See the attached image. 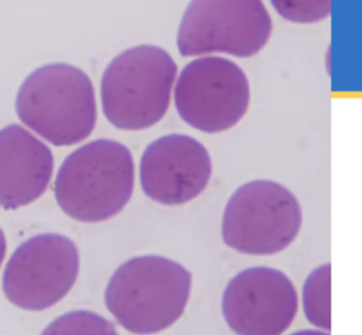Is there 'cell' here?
I'll return each mask as SVG.
<instances>
[{
	"instance_id": "6da1fadb",
	"label": "cell",
	"mask_w": 362,
	"mask_h": 335,
	"mask_svg": "<svg viewBox=\"0 0 362 335\" xmlns=\"http://www.w3.org/2000/svg\"><path fill=\"white\" fill-rule=\"evenodd\" d=\"M191 273L178 261L146 254L122 263L110 276L105 304L129 332L151 335L174 325L185 312Z\"/></svg>"
},
{
	"instance_id": "7a4b0ae2",
	"label": "cell",
	"mask_w": 362,
	"mask_h": 335,
	"mask_svg": "<svg viewBox=\"0 0 362 335\" xmlns=\"http://www.w3.org/2000/svg\"><path fill=\"white\" fill-rule=\"evenodd\" d=\"M134 188L130 150L115 140L99 139L74 150L61 164L54 194L72 219L98 223L117 215Z\"/></svg>"
},
{
	"instance_id": "3957f363",
	"label": "cell",
	"mask_w": 362,
	"mask_h": 335,
	"mask_svg": "<svg viewBox=\"0 0 362 335\" xmlns=\"http://www.w3.org/2000/svg\"><path fill=\"white\" fill-rule=\"evenodd\" d=\"M16 112L21 123L51 144L72 146L95 129V88L88 74L78 66L47 64L20 85Z\"/></svg>"
},
{
	"instance_id": "277c9868",
	"label": "cell",
	"mask_w": 362,
	"mask_h": 335,
	"mask_svg": "<svg viewBox=\"0 0 362 335\" xmlns=\"http://www.w3.org/2000/svg\"><path fill=\"white\" fill-rule=\"evenodd\" d=\"M177 64L157 45L141 44L119 52L100 79L105 117L122 130H144L167 113Z\"/></svg>"
},
{
	"instance_id": "5b68a950",
	"label": "cell",
	"mask_w": 362,
	"mask_h": 335,
	"mask_svg": "<svg viewBox=\"0 0 362 335\" xmlns=\"http://www.w3.org/2000/svg\"><path fill=\"white\" fill-rule=\"evenodd\" d=\"M301 223L300 202L288 188L255 180L240 185L226 202L222 240L243 254H274L294 242Z\"/></svg>"
},
{
	"instance_id": "8992f818",
	"label": "cell",
	"mask_w": 362,
	"mask_h": 335,
	"mask_svg": "<svg viewBox=\"0 0 362 335\" xmlns=\"http://www.w3.org/2000/svg\"><path fill=\"white\" fill-rule=\"evenodd\" d=\"M272 17L263 0H191L177 31L182 57L228 54L249 58L272 35Z\"/></svg>"
},
{
	"instance_id": "52a82bcc",
	"label": "cell",
	"mask_w": 362,
	"mask_h": 335,
	"mask_svg": "<svg viewBox=\"0 0 362 335\" xmlns=\"http://www.w3.org/2000/svg\"><path fill=\"white\" fill-rule=\"evenodd\" d=\"M174 105L180 117L204 133L236 126L250 103V85L243 69L223 57H198L177 78Z\"/></svg>"
},
{
	"instance_id": "ba28073f",
	"label": "cell",
	"mask_w": 362,
	"mask_h": 335,
	"mask_svg": "<svg viewBox=\"0 0 362 335\" xmlns=\"http://www.w3.org/2000/svg\"><path fill=\"white\" fill-rule=\"evenodd\" d=\"M79 252L66 236L44 233L25 240L8 260L3 290L17 307L40 311L52 307L74 287Z\"/></svg>"
},
{
	"instance_id": "9c48e42d",
	"label": "cell",
	"mask_w": 362,
	"mask_h": 335,
	"mask_svg": "<svg viewBox=\"0 0 362 335\" xmlns=\"http://www.w3.org/2000/svg\"><path fill=\"white\" fill-rule=\"evenodd\" d=\"M297 310L298 295L291 280L264 266L233 276L222 295V314L235 335H281Z\"/></svg>"
},
{
	"instance_id": "30bf717a",
	"label": "cell",
	"mask_w": 362,
	"mask_h": 335,
	"mask_svg": "<svg viewBox=\"0 0 362 335\" xmlns=\"http://www.w3.org/2000/svg\"><path fill=\"white\" fill-rule=\"evenodd\" d=\"M212 160L197 139L171 133L151 141L140 158L141 189L151 201L175 206L199 196L209 184Z\"/></svg>"
},
{
	"instance_id": "8fae6325",
	"label": "cell",
	"mask_w": 362,
	"mask_h": 335,
	"mask_svg": "<svg viewBox=\"0 0 362 335\" xmlns=\"http://www.w3.org/2000/svg\"><path fill=\"white\" fill-rule=\"evenodd\" d=\"M54 170L52 153L20 124L0 130V206L16 209L38 199Z\"/></svg>"
},
{
	"instance_id": "7c38bea8",
	"label": "cell",
	"mask_w": 362,
	"mask_h": 335,
	"mask_svg": "<svg viewBox=\"0 0 362 335\" xmlns=\"http://www.w3.org/2000/svg\"><path fill=\"white\" fill-rule=\"evenodd\" d=\"M303 308L308 322L325 332L331 329V264L315 267L303 287Z\"/></svg>"
},
{
	"instance_id": "4fadbf2b",
	"label": "cell",
	"mask_w": 362,
	"mask_h": 335,
	"mask_svg": "<svg viewBox=\"0 0 362 335\" xmlns=\"http://www.w3.org/2000/svg\"><path fill=\"white\" fill-rule=\"evenodd\" d=\"M41 335H119L116 327L98 312L69 311L54 319Z\"/></svg>"
},
{
	"instance_id": "5bb4252c",
	"label": "cell",
	"mask_w": 362,
	"mask_h": 335,
	"mask_svg": "<svg viewBox=\"0 0 362 335\" xmlns=\"http://www.w3.org/2000/svg\"><path fill=\"white\" fill-rule=\"evenodd\" d=\"M274 10L287 21L313 24L331 14V0H270Z\"/></svg>"
},
{
	"instance_id": "9a60e30c",
	"label": "cell",
	"mask_w": 362,
	"mask_h": 335,
	"mask_svg": "<svg viewBox=\"0 0 362 335\" xmlns=\"http://www.w3.org/2000/svg\"><path fill=\"white\" fill-rule=\"evenodd\" d=\"M291 335H329V332L325 331H317V329H303L298 332H294Z\"/></svg>"
},
{
	"instance_id": "2e32d148",
	"label": "cell",
	"mask_w": 362,
	"mask_h": 335,
	"mask_svg": "<svg viewBox=\"0 0 362 335\" xmlns=\"http://www.w3.org/2000/svg\"><path fill=\"white\" fill-rule=\"evenodd\" d=\"M4 253H6V239H4L3 230L0 229V264H1V261H3Z\"/></svg>"
}]
</instances>
